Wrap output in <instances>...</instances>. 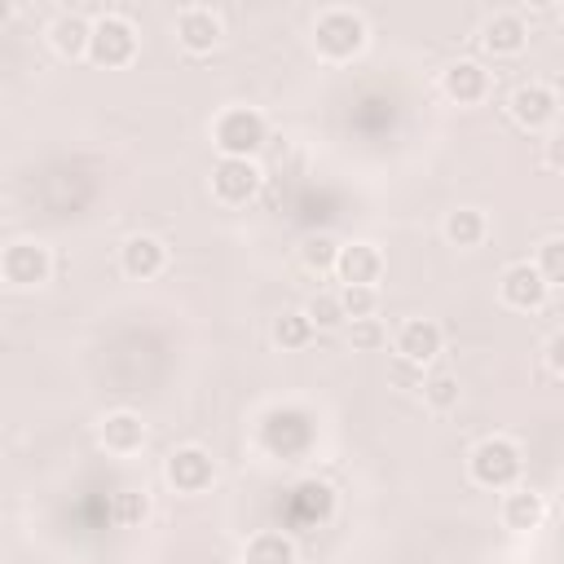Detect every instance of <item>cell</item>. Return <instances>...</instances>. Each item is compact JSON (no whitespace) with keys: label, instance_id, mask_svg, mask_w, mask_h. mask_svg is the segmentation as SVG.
Segmentation results:
<instances>
[{"label":"cell","instance_id":"cell-1","mask_svg":"<svg viewBox=\"0 0 564 564\" xmlns=\"http://www.w3.org/2000/svg\"><path fill=\"white\" fill-rule=\"evenodd\" d=\"M366 40H370V31H366V18L357 9L335 4V9H322L313 18V48L326 62H352L366 48Z\"/></svg>","mask_w":564,"mask_h":564},{"label":"cell","instance_id":"cell-2","mask_svg":"<svg viewBox=\"0 0 564 564\" xmlns=\"http://www.w3.org/2000/svg\"><path fill=\"white\" fill-rule=\"evenodd\" d=\"M264 141H269V123L256 106H225L212 119V145L220 150V159H256Z\"/></svg>","mask_w":564,"mask_h":564},{"label":"cell","instance_id":"cell-3","mask_svg":"<svg viewBox=\"0 0 564 564\" xmlns=\"http://www.w3.org/2000/svg\"><path fill=\"white\" fill-rule=\"evenodd\" d=\"M520 467H524L520 445L507 441V436H485V441L467 454V476H471V485H480V489H511V485L520 480Z\"/></svg>","mask_w":564,"mask_h":564},{"label":"cell","instance_id":"cell-4","mask_svg":"<svg viewBox=\"0 0 564 564\" xmlns=\"http://www.w3.org/2000/svg\"><path fill=\"white\" fill-rule=\"evenodd\" d=\"M137 57V26L123 13H101L93 18V35H88V62L119 70Z\"/></svg>","mask_w":564,"mask_h":564},{"label":"cell","instance_id":"cell-5","mask_svg":"<svg viewBox=\"0 0 564 564\" xmlns=\"http://www.w3.org/2000/svg\"><path fill=\"white\" fill-rule=\"evenodd\" d=\"M0 273H4V282L18 286V291L44 286V282L53 278V251H48L44 242H31V238L9 242L4 256H0Z\"/></svg>","mask_w":564,"mask_h":564},{"label":"cell","instance_id":"cell-6","mask_svg":"<svg viewBox=\"0 0 564 564\" xmlns=\"http://www.w3.org/2000/svg\"><path fill=\"white\" fill-rule=\"evenodd\" d=\"M256 194H260L256 159H216V167H212V198L220 207H247Z\"/></svg>","mask_w":564,"mask_h":564},{"label":"cell","instance_id":"cell-7","mask_svg":"<svg viewBox=\"0 0 564 564\" xmlns=\"http://www.w3.org/2000/svg\"><path fill=\"white\" fill-rule=\"evenodd\" d=\"M163 480L176 489V494H203L212 480H216V463L203 445H176L163 463Z\"/></svg>","mask_w":564,"mask_h":564},{"label":"cell","instance_id":"cell-8","mask_svg":"<svg viewBox=\"0 0 564 564\" xmlns=\"http://www.w3.org/2000/svg\"><path fill=\"white\" fill-rule=\"evenodd\" d=\"M498 295H502V304H507V308L533 313V308H542V304H546L551 286H546V278L538 273V264H533V260H516V264H507V269H502V278H498Z\"/></svg>","mask_w":564,"mask_h":564},{"label":"cell","instance_id":"cell-9","mask_svg":"<svg viewBox=\"0 0 564 564\" xmlns=\"http://www.w3.org/2000/svg\"><path fill=\"white\" fill-rule=\"evenodd\" d=\"M507 110H511V119H516L524 132H542V128L555 123V115H560V97H555L551 84L529 79V84H520V88L511 93Z\"/></svg>","mask_w":564,"mask_h":564},{"label":"cell","instance_id":"cell-10","mask_svg":"<svg viewBox=\"0 0 564 564\" xmlns=\"http://www.w3.org/2000/svg\"><path fill=\"white\" fill-rule=\"evenodd\" d=\"M176 44L189 53V57H203L220 44V18L207 9V4H185L176 13Z\"/></svg>","mask_w":564,"mask_h":564},{"label":"cell","instance_id":"cell-11","mask_svg":"<svg viewBox=\"0 0 564 564\" xmlns=\"http://www.w3.org/2000/svg\"><path fill=\"white\" fill-rule=\"evenodd\" d=\"M480 44H485V53H494V57H516V53H524V44H529V22H524V13H516V9L489 13L485 26H480Z\"/></svg>","mask_w":564,"mask_h":564},{"label":"cell","instance_id":"cell-12","mask_svg":"<svg viewBox=\"0 0 564 564\" xmlns=\"http://www.w3.org/2000/svg\"><path fill=\"white\" fill-rule=\"evenodd\" d=\"M441 93L454 101V106H476L489 97V70L471 57H458L441 70Z\"/></svg>","mask_w":564,"mask_h":564},{"label":"cell","instance_id":"cell-13","mask_svg":"<svg viewBox=\"0 0 564 564\" xmlns=\"http://www.w3.org/2000/svg\"><path fill=\"white\" fill-rule=\"evenodd\" d=\"M383 273V256L375 242H344L339 260H335V278L339 286H375Z\"/></svg>","mask_w":564,"mask_h":564},{"label":"cell","instance_id":"cell-14","mask_svg":"<svg viewBox=\"0 0 564 564\" xmlns=\"http://www.w3.org/2000/svg\"><path fill=\"white\" fill-rule=\"evenodd\" d=\"M441 344H445V330H441L432 317H410V322H401V330H397V357H405V361H414V366L432 361V357L441 352Z\"/></svg>","mask_w":564,"mask_h":564},{"label":"cell","instance_id":"cell-15","mask_svg":"<svg viewBox=\"0 0 564 564\" xmlns=\"http://www.w3.org/2000/svg\"><path fill=\"white\" fill-rule=\"evenodd\" d=\"M163 264H167V247L154 234H132L119 247V269L128 278H154V273H163Z\"/></svg>","mask_w":564,"mask_h":564},{"label":"cell","instance_id":"cell-16","mask_svg":"<svg viewBox=\"0 0 564 564\" xmlns=\"http://www.w3.org/2000/svg\"><path fill=\"white\" fill-rule=\"evenodd\" d=\"M101 445H106L110 454H137V449L145 445V423H141V414H132V410L106 414V419H101Z\"/></svg>","mask_w":564,"mask_h":564},{"label":"cell","instance_id":"cell-17","mask_svg":"<svg viewBox=\"0 0 564 564\" xmlns=\"http://www.w3.org/2000/svg\"><path fill=\"white\" fill-rule=\"evenodd\" d=\"M88 35H93V22L79 18V13H57L53 26H48V44L57 57H88Z\"/></svg>","mask_w":564,"mask_h":564},{"label":"cell","instance_id":"cell-18","mask_svg":"<svg viewBox=\"0 0 564 564\" xmlns=\"http://www.w3.org/2000/svg\"><path fill=\"white\" fill-rule=\"evenodd\" d=\"M542 520H546L542 494H533V489H524V485H511V489L502 494V524H507V529H538Z\"/></svg>","mask_w":564,"mask_h":564},{"label":"cell","instance_id":"cell-19","mask_svg":"<svg viewBox=\"0 0 564 564\" xmlns=\"http://www.w3.org/2000/svg\"><path fill=\"white\" fill-rule=\"evenodd\" d=\"M441 234H445V242H449V247L471 251V247H480V242H485L489 220H485V212H480V207H458V212H449V216H445Z\"/></svg>","mask_w":564,"mask_h":564},{"label":"cell","instance_id":"cell-20","mask_svg":"<svg viewBox=\"0 0 564 564\" xmlns=\"http://www.w3.org/2000/svg\"><path fill=\"white\" fill-rule=\"evenodd\" d=\"M242 564H295V542L282 529H260L242 546Z\"/></svg>","mask_w":564,"mask_h":564},{"label":"cell","instance_id":"cell-21","mask_svg":"<svg viewBox=\"0 0 564 564\" xmlns=\"http://www.w3.org/2000/svg\"><path fill=\"white\" fill-rule=\"evenodd\" d=\"M313 322H308V313L304 308H286V313H278L273 317V344L282 348V352H295V348H308V339H313Z\"/></svg>","mask_w":564,"mask_h":564},{"label":"cell","instance_id":"cell-22","mask_svg":"<svg viewBox=\"0 0 564 564\" xmlns=\"http://www.w3.org/2000/svg\"><path fill=\"white\" fill-rule=\"evenodd\" d=\"M339 247H344V242H335L330 234H308V238L300 242V264H304L308 273H335Z\"/></svg>","mask_w":564,"mask_h":564},{"label":"cell","instance_id":"cell-23","mask_svg":"<svg viewBox=\"0 0 564 564\" xmlns=\"http://www.w3.org/2000/svg\"><path fill=\"white\" fill-rule=\"evenodd\" d=\"M145 516H150V498H145L141 489H115V498H110V520H115L119 529H137Z\"/></svg>","mask_w":564,"mask_h":564},{"label":"cell","instance_id":"cell-24","mask_svg":"<svg viewBox=\"0 0 564 564\" xmlns=\"http://www.w3.org/2000/svg\"><path fill=\"white\" fill-rule=\"evenodd\" d=\"M291 507H295V516H300V520H313V524H317V520H326V516H330L335 498H330V489H326V485L308 480V485H300V489H295V502H291Z\"/></svg>","mask_w":564,"mask_h":564},{"label":"cell","instance_id":"cell-25","mask_svg":"<svg viewBox=\"0 0 564 564\" xmlns=\"http://www.w3.org/2000/svg\"><path fill=\"white\" fill-rule=\"evenodd\" d=\"M423 401H427V410H436V414L454 410V405H458V379H454L449 370H432V375L423 379Z\"/></svg>","mask_w":564,"mask_h":564},{"label":"cell","instance_id":"cell-26","mask_svg":"<svg viewBox=\"0 0 564 564\" xmlns=\"http://www.w3.org/2000/svg\"><path fill=\"white\" fill-rule=\"evenodd\" d=\"M304 313H308V322H313L317 330H335V326L344 322V304H339V291H317V295L304 304Z\"/></svg>","mask_w":564,"mask_h":564},{"label":"cell","instance_id":"cell-27","mask_svg":"<svg viewBox=\"0 0 564 564\" xmlns=\"http://www.w3.org/2000/svg\"><path fill=\"white\" fill-rule=\"evenodd\" d=\"M538 273L546 278V286H564V238H546L538 247Z\"/></svg>","mask_w":564,"mask_h":564},{"label":"cell","instance_id":"cell-28","mask_svg":"<svg viewBox=\"0 0 564 564\" xmlns=\"http://www.w3.org/2000/svg\"><path fill=\"white\" fill-rule=\"evenodd\" d=\"M339 304H344V317H375L379 308V291L375 286H339Z\"/></svg>","mask_w":564,"mask_h":564},{"label":"cell","instance_id":"cell-29","mask_svg":"<svg viewBox=\"0 0 564 564\" xmlns=\"http://www.w3.org/2000/svg\"><path fill=\"white\" fill-rule=\"evenodd\" d=\"M348 344H352L357 352H375V348L388 344V330H383L379 317H357V322L348 326Z\"/></svg>","mask_w":564,"mask_h":564},{"label":"cell","instance_id":"cell-30","mask_svg":"<svg viewBox=\"0 0 564 564\" xmlns=\"http://www.w3.org/2000/svg\"><path fill=\"white\" fill-rule=\"evenodd\" d=\"M542 361H546L551 375H564V330L546 335V344H542Z\"/></svg>","mask_w":564,"mask_h":564},{"label":"cell","instance_id":"cell-31","mask_svg":"<svg viewBox=\"0 0 564 564\" xmlns=\"http://www.w3.org/2000/svg\"><path fill=\"white\" fill-rule=\"evenodd\" d=\"M542 159L551 172H564V128H555L546 141H542Z\"/></svg>","mask_w":564,"mask_h":564},{"label":"cell","instance_id":"cell-32","mask_svg":"<svg viewBox=\"0 0 564 564\" xmlns=\"http://www.w3.org/2000/svg\"><path fill=\"white\" fill-rule=\"evenodd\" d=\"M560 22H564V9H560Z\"/></svg>","mask_w":564,"mask_h":564}]
</instances>
